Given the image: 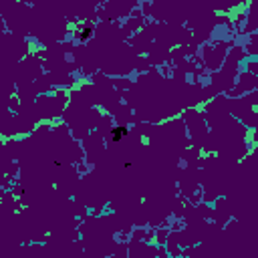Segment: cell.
<instances>
[{"label": "cell", "mask_w": 258, "mask_h": 258, "mask_svg": "<svg viewBox=\"0 0 258 258\" xmlns=\"http://www.w3.org/2000/svg\"><path fill=\"white\" fill-rule=\"evenodd\" d=\"M123 135H127V129H125V127H117V129H113V141H119Z\"/></svg>", "instance_id": "cell-1"}]
</instances>
